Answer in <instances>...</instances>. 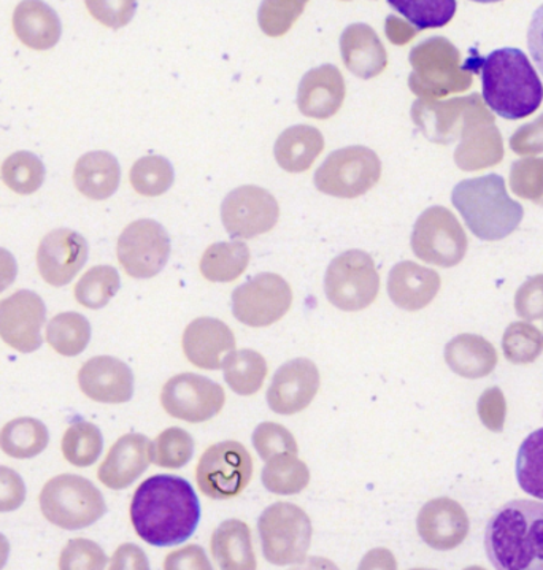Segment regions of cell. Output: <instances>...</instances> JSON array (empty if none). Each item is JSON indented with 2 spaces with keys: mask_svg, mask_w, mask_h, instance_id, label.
<instances>
[{
  "mask_svg": "<svg viewBox=\"0 0 543 570\" xmlns=\"http://www.w3.org/2000/svg\"><path fill=\"white\" fill-rule=\"evenodd\" d=\"M131 521L137 535L150 546H180L199 527V498L181 476H150L132 495Z\"/></svg>",
  "mask_w": 543,
  "mask_h": 570,
  "instance_id": "1",
  "label": "cell"
},
{
  "mask_svg": "<svg viewBox=\"0 0 543 570\" xmlns=\"http://www.w3.org/2000/svg\"><path fill=\"white\" fill-rule=\"evenodd\" d=\"M485 549L494 569L543 570V502L519 499L496 510Z\"/></svg>",
  "mask_w": 543,
  "mask_h": 570,
  "instance_id": "2",
  "label": "cell"
},
{
  "mask_svg": "<svg viewBox=\"0 0 543 570\" xmlns=\"http://www.w3.org/2000/svg\"><path fill=\"white\" fill-rule=\"evenodd\" d=\"M480 77L483 100L497 117L519 121L542 106L541 77L520 48H500L483 58Z\"/></svg>",
  "mask_w": 543,
  "mask_h": 570,
  "instance_id": "3",
  "label": "cell"
},
{
  "mask_svg": "<svg viewBox=\"0 0 543 570\" xmlns=\"http://www.w3.org/2000/svg\"><path fill=\"white\" fill-rule=\"evenodd\" d=\"M452 200L468 229L482 240L511 236L523 219L522 205L509 197L500 175L461 181L453 189Z\"/></svg>",
  "mask_w": 543,
  "mask_h": 570,
  "instance_id": "4",
  "label": "cell"
},
{
  "mask_svg": "<svg viewBox=\"0 0 543 570\" xmlns=\"http://www.w3.org/2000/svg\"><path fill=\"white\" fill-rule=\"evenodd\" d=\"M40 510L55 527L78 531L98 523L107 513V504L99 488L88 479L62 474L45 484Z\"/></svg>",
  "mask_w": 543,
  "mask_h": 570,
  "instance_id": "5",
  "label": "cell"
},
{
  "mask_svg": "<svg viewBox=\"0 0 543 570\" xmlns=\"http://www.w3.org/2000/svg\"><path fill=\"white\" fill-rule=\"evenodd\" d=\"M263 554L270 564H299L312 543L310 517L300 507L277 502L267 507L258 521Z\"/></svg>",
  "mask_w": 543,
  "mask_h": 570,
  "instance_id": "6",
  "label": "cell"
},
{
  "mask_svg": "<svg viewBox=\"0 0 543 570\" xmlns=\"http://www.w3.org/2000/svg\"><path fill=\"white\" fill-rule=\"evenodd\" d=\"M382 177V161L367 147L340 148L330 153L315 173L319 193L338 199H356L369 193Z\"/></svg>",
  "mask_w": 543,
  "mask_h": 570,
  "instance_id": "7",
  "label": "cell"
},
{
  "mask_svg": "<svg viewBox=\"0 0 543 570\" xmlns=\"http://www.w3.org/2000/svg\"><path fill=\"white\" fill-rule=\"evenodd\" d=\"M378 291L381 275L369 253L348 249L327 267L326 297L338 311H364L377 299Z\"/></svg>",
  "mask_w": 543,
  "mask_h": 570,
  "instance_id": "8",
  "label": "cell"
},
{
  "mask_svg": "<svg viewBox=\"0 0 543 570\" xmlns=\"http://www.w3.org/2000/svg\"><path fill=\"white\" fill-rule=\"evenodd\" d=\"M253 476V458L240 442L225 441L208 446L196 469L199 490L207 498H237L247 490Z\"/></svg>",
  "mask_w": 543,
  "mask_h": 570,
  "instance_id": "9",
  "label": "cell"
},
{
  "mask_svg": "<svg viewBox=\"0 0 543 570\" xmlns=\"http://www.w3.org/2000/svg\"><path fill=\"white\" fill-rule=\"evenodd\" d=\"M293 304V289L277 274L256 275L233 293V313L237 322L250 327H267L280 322Z\"/></svg>",
  "mask_w": 543,
  "mask_h": 570,
  "instance_id": "10",
  "label": "cell"
},
{
  "mask_svg": "<svg viewBox=\"0 0 543 570\" xmlns=\"http://www.w3.org/2000/svg\"><path fill=\"white\" fill-rule=\"evenodd\" d=\"M117 255L129 277H156L170 258L169 234L155 219H137L118 238Z\"/></svg>",
  "mask_w": 543,
  "mask_h": 570,
  "instance_id": "11",
  "label": "cell"
},
{
  "mask_svg": "<svg viewBox=\"0 0 543 570\" xmlns=\"http://www.w3.org/2000/svg\"><path fill=\"white\" fill-rule=\"evenodd\" d=\"M280 218V205L267 189L247 185L230 191L221 205V222L233 238L270 233Z\"/></svg>",
  "mask_w": 543,
  "mask_h": 570,
  "instance_id": "12",
  "label": "cell"
},
{
  "mask_svg": "<svg viewBox=\"0 0 543 570\" xmlns=\"http://www.w3.org/2000/svg\"><path fill=\"white\" fill-rule=\"evenodd\" d=\"M221 385L203 375H175L162 387V409L174 419L186 423H204L215 419L225 407Z\"/></svg>",
  "mask_w": 543,
  "mask_h": 570,
  "instance_id": "13",
  "label": "cell"
},
{
  "mask_svg": "<svg viewBox=\"0 0 543 570\" xmlns=\"http://www.w3.org/2000/svg\"><path fill=\"white\" fill-rule=\"evenodd\" d=\"M45 322V302L31 289L17 291L0 301V338L17 352L33 353L43 345Z\"/></svg>",
  "mask_w": 543,
  "mask_h": 570,
  "instance_id": "14",
  "label": "cell"
},
{
  "mask_svg": "<svg viewBox=\"0 0 543 570\" xmlns=\"http://www.w3.org/2000/svg\"><path fill=\"white\" fill-rule=\"evenodd\" d=\"M412 248L419 259L450 267L463 258L466 238L448 212L438 207L430 208L416 222Z\"/></svg>",
  "mask_w": 543,
  "mask_h": 570,
  "instance_id": "15",
  "label": "cell"
},
{
  "mask_svg": "<svg viewBox=\"0 0 543 570\" xmlns=\"http://www.w3.org/2000/svg\"><path fill=\"white\" fill-rule=\"evenodd\" d=\"M88 255V242L81 234L70 229H55L40 242L37 267L48 285L61 288L83 269Z\"/></svg>",
  "mask_w": 543,
  "mask_h": 570,
  "instance_id": "16",
  "label": "cell"
},
{
  "mask_svg": "<svg viewBox=\"0 0 543 570\" xmlns=\"http://www.w3.org/2000/svg\"><path fill=\"white\" fill-rule=\"evenodd\" d=\"M318 390V367L307 357H297L275 372L267 390V404L278 415H296L314 402Z\"/></svg>",
  "mask_w": 543,
  "mask_h": 570,
  "instance_id": "17",
  "label": "cell"
},
{
  "mask_svg": "<svg viewBox=\"0 0 543 570\" xmlns=\"http://www.w3.org/2000/svg\"><path fill=\"white\" fill-rule=\"evenodd\" d=\"M78 385L85 396L100 404H125L134 396V374L118 357L96 356L81 366Z\"/></svg>",
  "mask_w": 543,
  "mask_h": 570,
  "instance_id": "18",
  "label": "cell"
},
{
  "mask_svg": "<svg viewBox=\"0 0 543 570\" xmlns=\"http://www.w3.org/2000/svg\"><path fill=\"white\" fill-rule=\"evenodd\" d=\"M419 538L438 551L456 549L468 535L466 510L450 498H437L424 504L416 520Z\"/></svg>",
  "mask_w": 543,
  "mask_h": 570,
  "instance_id": "19",
  "label": "cell"
},
{
  "mask_svg": "<svg viewBox=\"0 0 543 570\" xmlns=\"http://www.w3.org/2000/svg\"><path fill=\"white\" fill-rule=\"evenodd\" d=\"M181 345L192 366L218 371L236 350V337L221 320L197 318L186 327Z\"/></svg>",
  "mask_w": 543,
  "mask_h": 570,
  "instance_id": "20",
  "label": "cell"
},
{
  "mask_svg": "<svg viewBox=\"0 0 543 570\" xmlns=\"http://www.w3.org/2000/svg\"><path fill=\"white\" fill-rule=\"evenodd\" d=\"M152 463V443L141 434H126L111 446L98 479L110 490H126Z\"/></svg>",
  "mask_w": 543,
  "mask_h": 570,
  "instance_id": "21",
  "label": "cell"
},
{
  "mask_svg": "<svg viewBox=\"0 0 543 570\" xmlns=\"http://www.w3.org/2000/svg\"><path fill=\"white\" fill-rule=\"evenodd\" d=\"M344 76L336 66L326 65L305 73L297 89V107L304 117L329 119L344 106Z\"/></svg>",
  "mask_w": 543,
  "mask_h": 570,
  "instance_id": "22",
  "label": "cell"
},
{
  "mask_svg": "<svg viewBox=\"0 0 543 570\" xmlns=\"http://www.w3.org/2000/svg\"><path fill=\"white\" fill-rule=\"evenodd\" d=\"M342 59L353 76L371 80L388 66V56L377 32L367 24H352L340 37Z\"/></svg>",
  "mask_w": 543,
  "mask_h": 570,
  "instance_id": "23",
  "label": "cell"
},
{
  "mask_svg": "<svg viewBox=\"0 0 543 570\" xmlns=\"http://www.w3.org/2000/svg\"><path fill=\"white\" fill-rule=\"evenodd\" d=\"M441 278L435 272L404 261L389 272L388 294L403 311H422L437 294Z\"/></svg>",
  "mask_w": 543,
  "mask_h": 570,
  "instance_id": "24",
  "label": "cell"
},
{
  "mask_svg": "<svg viewBox=\"0 0 543 570\" xmlns=\"http://www.w3.org/2000/svg\"><path fill=\"white\" fill-rule=\"evenodd\" d=\"M120 163L111 153H87L73 169L76 188L91 200L109 199L120 188Z\"/></svg>",
  "mask_w": 543,
  "mask_h": 570,
  "instance_id": "25",
  "label": "cell"
},
{
  "mask_svg": "<svg viewBox=\"0 0 543 570\" xmlns=\"http://www.w3.org/2000/svg\"><path fill=\"white\" fill-rule=\"evenodd\" d=\"M325 150V137L314 126L297 125L283 130L275 141L278 166L289 174L307 173Z\"/></svg>",
  "mask_w": 543,
  "mask_h": 570,
  "instance_id": "26",
  "label": "cell"
},
{
  "mask_svg": "<svg viewBox=\"0 0 543 570\" xmlns=\"http://www.w3.org/2000/svg\"><path fill=\"white\" fill-rule=\"evenodd\" d=\"M211 554L225 570H253L258 568L253 550L250 527L240 520L219 524L211 535Z\"/></svg>",
  "mask_w": 543,
  "mask_h": 570,
  "instance_id": "27",
  "label": "cell"
},
{
  "mask_svg": "<svg viewBox=\"0 0 543 570\" xmlns=\"http://www.w3.org/2000/svg\"><path fill=\"white\" fill-rule=\"evenodd\" d=\"M445 361L461 377L482 379L496 367L497 353L486 338L461 334L445 346Z\"/></svg>",
  "mask_w": 543,
  "mask_h": 570,
  "instance_id": "28",
  "label": "cell"
},
{
  "mask_svg": "<svg viewBox=\"0 0 543 570\" xmlns=\"http://www.w3.org/2000/svg\"><path fill=\"white\" fill-rule=\"evenodd\" d=\"M14 31L32 50H50L58 43L61 24L50 7L40 0H26L14 11Z\"/></svg>",
  "mask_w": 543,
  "mask_h": 570,
  "instance_id": "29",
  "label": "cell"
},
{
  "mask_svg": "<svg viewBox=\"0 0 543 570\" xmlns=\"http://www.w3.org/2000/svg\"><path fill=\"white\" fill-rule=\"evenodd\" d=\"M251 253L244 242H221L210 245L200 258V274L208 282L237 281L250 264Z\"/></svg>",
  "mask_w": 543,
  "mask_h": 570,
  "instance_id": "30",
  "label": "cell"
},
{
  "mask_svg": "<svg viewBox=\"0 0 543 570\" xmlns=\"http://www.w3.org/2000/svg\"><path fill=\"white\" fill-rule=\"evenodd\" d=\"M50 434L42 421L22 416L9 421L0 431V449L13 460H31L47 450Z\"/></svg>",
  "mask_w": 543,
  "mask_h": 570,
  "instance_id": "31",
  "label": "cell"
},
{
  "mask_svg": "<svg viewBox=\"0 0 543 570\" xmlns=\"http://www.w3.org/2000/svg\"><path fill=\"white\" fill-rule=\"evenodd\" d=\"M225 380L239 396H253L267 377V363L255 350H234L223 364Z\"/></svg>",
  "mask_w": 543,
  "mask_h": 570,
  "instance_id": "32",
  "label": "cell"
},
{
  "mask_svg": "<svg viewBox=\"0 0 543 570\" xmlns=\"http://www.w3.org/2000/svg\"><path fill=\"white\" fill-rule=\"evenodd\" d=\"M91 341V324L81 313L65 312L50 320L47 342L56 353L66 357L81 355Z\"/></svg>",
  "mask_w": 543,
  "mask_h": 570,
  "instance_id": "33",
  "label": "cell"
},
{
  "mask_svg": "<svg viewBox=\"0 0 543 570\" xmlns=\"http://www.w3.org/2000/svg\"><path fill=\"white\" fill-rule=\"evenodd\" d=\"M310 483V471L297 454L282 453L266 461L263 484L274 494H299Z\"/></svg>",
  "mask_w": 543,
  "mask_h": 570,
  "instance_id": "34",
  "label": "cell"
},
{
  "mask_svg": "<svg viewBox=\"0 0 543 570\" xmlns=\"http://www.w3.org/2000/svg\"><path fill=\"white\" fill-rule=\"evenodd\" d=\"M388 3L418 31L444 28L457 10L456 0H388Z\"/></svg>",
  "mask_w": 543,
  "mask_h": 570,
  "instance_id": "35",
  "label": "cell"
},
{
  "mask_svg": "<svg viewBox=\"0 0 543 570\" xmlns=\"http://www.w3.org/2000/svg\"><path fill=\"white\" fill-rule=\"evenodd\" d=\"M43 163L31 151H18L10 155L2 164L0 177L11 191L29 196L39 191L45 181Z\"/></svg>",
  "mask_w": 543,
  "mask_h": 570,
  "instance_id": "36",
  "label": "cell"
},
{
  "mask_svg": "<svg viewBox=\"0 0 543 570\" xmlns=\"http://www.w3.org/2000/svg\"><path fill=\"white\" fill-rule=\"evenodd\" d=\"M103 450L102 432L88 421H76L62 438V454L76 468H89Z\"/></svg>",
  "mask_w": 543,
  "mask_h": 570,
  "instance_id": "37",
  "label": "cell"
},
{
  "mask_svg": "<svg viewBox=\"0 0 543 570\" xmlns=\"http://www.w3.org/2000/svg\"><path fill=\"white\" fill-rule=\"evenodd\" d=\"M120 288V274L115 267L96 266L80 278L73 293L78 304L91 311H99L117 296Z\"/></svg>",
  "mask_w": 543,
  "mask_h": 570,
  "instance_id": "38",
  "label": "cell"
},
{
  "mask_svg": "<svg viewBox=\"0 0 543 570\" xmlns=\"http://www.w3.org/2000/svg\"><path fill=\"white\" fill-rule=\"evenodd\" d=\"M132 188L140 196L158 197L172 188L175 173L172 164L162 156L150 155L134 164L129 174Z\"/></svg>",
  "mask_w": 543,
  "mask_h": 570,
  "instance_id": "39",
  "label": "cell"
},
{
  "mask_svg": "<svg viewBox=\"0 0 543 570\" xmlns=\"http://www.w3.org/2000/svg\"><path fill=\"white\" fill-rule=\"evenodd\" d=\"M516 480L524 493L543 501V428L527 435L520 446Z\"/></svg>",
  "mask_w": 543,
  "mask_h": 570,
  "instance_id": "40",
  "label": "cell"
},
{
  "mask_svg": "<svg viewBox=\"0 0 543 570\" xmlns=\"http://www.w3.org/2000/svg\"><path fill=\"white\" fill-rule=\"evenodd\" d=\"M195 439L181 428H169L152 442V463L164 469H180L192 460Z\"/></svg>",
  "mask_w": 543,
  "mask_h": 570,
  "instance_id": "41",
  "label": "cell"
},
{
  "mask_svg": "<svg viewBox=\"0 0 543 570\" xmlns=\"http://www.w3.org/2000/svg\"><path fill=\"white\" fill-rule=\"evenodd\" d=\"M504 355L513 364H531L542 355L543 334L527 323H513L502 337Z\"/></svg>",
  "mask_w": 543,
  "mask_h": 570,
  "instance_id": "42",
  "label": "cell"
},
{
  "mask_svg": "<svg viewBox=\"0 0 543 570\" xmlns=\"http://www.w3.org/2000/svg\"><path fill=\"white\" fill-rule=\"evenodd\" d=\"M308 2L310 0H263L258 11L259 28L269 37L285 36Z\"/></svg>",
  "mask_w": 543,
  "mask_h": 570,
  "instance_id": "43",
  "label": "cell"
},
{
  "mask_svg": "<svg viewBox=\"0 0 543 570\" xmlns=\"http://www.w3.org/2000/svg\"><path fill=\"white\" fill-rule=\"evenodd\" d=\"M253 445H255L256 452L264 461H269L270 458L277 456V454H297L299 452L292 432L282 424L270 423V421L259 424L253 432Z\"/></svg>",
  "mask_w": 543,
  "mask_h": 570,
  "instance_id": "44",
  "label": "cell"
},
{
  "mask_svg": "<svg viewBox=\"0 0 543 570\" xmlns=\"http://www.w3.org/2000/svg\"><path fill=\"white\" fill-rule=\"evenodd\" d=\"M106 551L98 543L88 539H72L62 550L59 569L65 570H99L107 568Z\"/></svg>",
  "mask_w": 543,
  "mask_h": 570,
  "instance_id": "45",
  "label": "cell"
},
{
  "mask_svg": "<svg viewBox=\"0 0 543 570\" xmlns=\"http://www.w3.org/2000/svg\"><path fill=\"white\" fill-rule=\"evenodd\" d=\"M88 10L107 28H125L137 10V0H87Z\"/></svg>",
  "mask_w": 543,
  "mask_h": 570,
  "instance_id": "46",
  "label": "cell"
},
{
  "mask_svg": "<svg viewBox=\"0 0 543 570\" xmlns=\"http://www.w3.org/2000/svg\"><path fill=\"white\" fill-rule=\"evenodd\" d=\"M26 484L13 469L0 465V513L14 512L26 501Z\"/></svg>",
  "mask_w": 543,
  "mask_h": 570,
  "instance_id": "47",
  "label": "cell"
},
{
  "mask_svg": "<svg viewBox=\"0 0 543 570\" xmlns=\"http://www.w3.org/2000/svg\"><path fill=\"white\" fill-rule=\"evenodd\" d=\"M166 569H211L206 551L199 546H189L184 550L174 551L166 558Z\"/></svg>",
  "mask_w": 543,
  "mask_h": 570,
  "instance_id": "48",
  "label": "cell"
},
{
  "mask_svg": "<svg viewBox=\"0 0 543 570\" xmlns=\"http://www.w3.org/2000/svg\"><path fill=\"white\" fill-rule=\"evenodd\" d=\"M527 50L543 77V3L531 17L530 28H527Z\"/></svg>",
  "mask_w": 543,
  "mask_h": 570,
  "instance_id": "49",
  "label": "cell"
},
{
  "mask_svg": "<svg viewBox=\"0 0 543 570\" xmlns=\"http://www.w3.org/2000/svg\"><path fill=\"white\" fill-rule=\"evenodd\" d=\"M147 554L134 546V543H125L120 549L115 551L111 558L110 569H148Z\"/></svg>",
  "mask_w": 543,
  "mask_h": 570,
  "instance_id": "50",
  "label": "cell"
},
{
  "mask_svg": "<svg viewBox=\"0 0 543 570\" xmlns=\"http://www.w3.org/2000/svg\"><path fill=\"white\" fill-rule=\"evenodd\" d=\"M18 264L9 249L0 248V293L10 288L17 281Z\"/></svg>",
  "mask_w": 543,
  "mask_h": 570,
  "instance_id": "51",
  "label": "cell"
},
{
  "mask_svg": "<svg viewBox=\"0 0 543 570\" xmlns=\"http://www.w3.org/2000/svg\"><path fill=\"white\" fill-rule=\"evenodd\" d=\"M10 557V542L6 535L0 532V569L6 568Z\"/></svg>",
  "mask_w": 543,
  "mask_h": 570,
  "instance_id": "52",
  "label": "cell"
},
{
  "mask_svg": "<svg viewBox=\"0 0 543 570\" xmlns=\"http://www.w3.org/2000/svg\"><path fill=\"white\" fill-rule=\"evenodd\" d=\"M471 2H477V3H496V2H502V0H471Z\"/></svg>",
  "mask_w": 543,
  "mask_h": 570,
  "instance_id": "53",
  "label": "cell"
}]
</instances>
